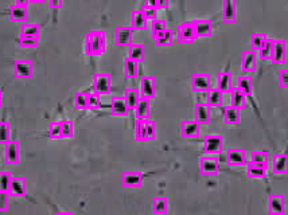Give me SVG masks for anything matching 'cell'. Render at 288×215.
Instances as JSON below:
<instances>
[{
  "label": "cell",
  "mask_w": 288,
  "mask_h": 215,
  "mask_svg": "<svg viewBox=\"0 0 288 215\" xmlns=\"http://www.w3.org/2000/svg\"><path fill=\"white\" fill-rule=\"evenodd\" d=\"M272 46H274V39L271 38H267L264 40V43L262 44V47L259 48V57L262 59H270L271 58V53H272Z\"/></svg>",
  "instance_id": "obj_42"
},
{
  "label": "cell",
  "mask_w": 288,
  "mask_h": 215,
  "mask_svg": "<svg viewBox=\"0 0 288 215\" xmlns=\"http://www.w3.org/2000/svg\"><path fill=\"white\" fill-rule=\"evenodd\" d=\"M107 48V34L104 31L96 30L88 32L85 38V51L88 55H101Z\"/></svg>",
  "instance_id": "obj_1"
},
{
  "label": "cell",
  "mask_w": 288,
  "mask_h": 215,
  "mask_svg": "<svg viewBox=\"0 0 288 215\" xmlns=\"http://www.w3.org/2000/svg\"><path fill=\"white\" fill-rule=\"evenodd\" d=\"M27 16H28V9H27V5L22 4H15L11 5L9 8V18L12 19L13 22H27Z\"/></svg>",
  "instance_id": "obj_25"
},
{
  "label": "cell",
  "mask_w": 288,
  "mask_h": 215,
  "mask_svg": "<svg viewBox=\"0 0 288 215\" xmlns=\"http://www.w3.org/2000/svg\"><path fill=\"white\" fill-rule=\"evenodd\" d=\"M147 22H148V20L144 18V15L140 12V9H138V11H133V12L131 13V27H132L133 31L146 30Z\"/></svg>",
  "instance_id": "obj_32"
},
{
  "label": "cell",
  "mask_w": 288,
  "mask_h": 215,
  "mask_svg": "<svg viewBox=\"0 0 288 215\" xmlns=\"http://www.w3.org/2000/svg\"><path fill=\"white\" fill-rule=\"evenodd\" d=\"M135 137H136L138 141H148L147 140L146 120H136V124H135Z\"/></svg>",
  "instance_id": "obj_41"
},
{
  "label": "cell",
  "mask_w": 288,
  "mask_h": 215,
  "mask_svg": "<svg viewBox=\"0 0 288 215\" xmlns=\"http://www.w3.org/2000/svg\"><path fill=\"white\" fill-rule=\"evenodd\" d=\"M191 89L197 93H208L212 89V77L208 73H195L191 75Z\"/></svg>",
  "instance_id": "obj_2"
},
{
  "label": "cell",
  "mask_w": 288,
  "mask_h": 215,
  "mask_svg": "<svg viewBox=\"0 0 288 215\" xmlns=\"http://www.w3.org/2000/svg\"><path fill=\"white\" fill-rule=\"evenodd\" d=\"M43 1H46V0H30V3H35V4H40Z\"/></svg>",
  "instance_id": "obj_59"
},
{
  "label": "cell",
  "mask_w": 288,
  "mask_h": 215,
  "mask_svg": "<svg viewBox=\"0 0 288 215\" xmlns=\"http://www.w3.org/2000/svg\"><path fill=\"white\" fill-rule=\"evenodd\" d=\"M268 213L271 215H282L286 210V199L282 194H271L268 197Z\"/></svg>",
  "instance_id": "obj_11"
},
{
  "label": "cell",
  "mask_w": 288,
  "mask_h": 215,
  "mask_svg": "<svg viewBox=\"0 0 288 215\" xmlns=\"http://www.w3.org/2000/svg\"><path fill=\"white\" fill-rule=\"evenodd\" d=\"M144 4L150 5V7H154V8H158V0H144Z\"/></svg>",
  "instance_id": "obj_56"
},
{
  "label": "cell",
  "mask_w": 288,
  "mask_h": 215,
  "mask_svg": "<svg viewBox=\"0 0 288 215\" xmlns=\"http://www.w3.org/2000/svg\"><path fill=\"white\" fill-rule=\"evenodd\" d=\"M124 100L127 102V105H128L129 110L136 108V105L140 101V98H142V94H140V90L136 88H127L124 90Z\"/></svg>",
  "instance_id": "obj_28"
},
{
  "label": "cell",
  "mask_w": 288,
  "mask_h": 215,
  "mask_svg": "<svg viewBox=\"0 0 288 215\" xmlns=\"http://www.w3.org/2000/svg\"><path fill=\"white\" fill-rule=\"evenodd\" d=\"M200 171L202 175H217L220 172V162L214 155H206L200 159Z\"/></svg>",
  "instance_id": "obj_3"
},
{
  "label": "cell",
  "mask_w": 288,
  "mask_h": 215,
  "mask_svg": "<svg viewBox=\"0 0 288 215\" xmlns=\"http://www.w3.org/2000/svg\"><path fill=\"white\" fill-rule=\"evenodd\" d=\"M121 185L127 189H140L143 185V175L140 172H124L121 175Z\"/></svg>",
  "instance_id": "obj_19"
},
{
  "label": "cell",
  "mask_w": 288,
  "mask_h": 215,
  "mask_svg": "<svg viewBox=\"0 0 288 215\" xmlns=\"http://www.w3.org/2000/svg\"><path fill=\"white\" fill-rule=\"evenodd\" d=\"M27 186L26 179L22 176H13L12 182H11V187H9V195L15 198L26 197Z\"/></svg>",
  "instance_id": "obj_21"
},
{
  "label": "cell",
  "mask_w": 288,
  "mask_h": 215,
  "mask_svg": "<svg viewBox=\"0 0 288 215\" xmlns=\"http://www.w3.org/2000/svg\"><path fill=\"white\" fill-rule=\"evenodd\" d=\"M20 35L39 38L40 35L39 24H38V23H23L22 27H20Z\"/></svg>",
  "instance_id": "obj_37"
},
{
  "label": "cell",
  "mask_w": 288,
  "mask_h": 215,
  "mask_svg": "<svg viewBox=\"0 0 288 215\" xmlns=\"http://www.w3.org/2000/svg\"><path fill=\"white\" fill-rule=\"evenodd\" d=\"M123 70H124V75L127 78L135 79L139 77V62L132 61V59H129V58H125L124 59V67H123Z\"/></svg>",
  "instance_id": "obj_35"
},
{
  "label": "cell",
  "mask_w": 288,
  "mask_h": 215,
  "mask_svg": "<svg viewBox=\"0 0 288 215\" xmlns=\"http://www.w3.org/2000/svg\"><path fill=\"white\" fill-rule=\"evenodd\" d=\"M127 58L136 62H143L146 58V47L143 43H132L128 46V55Z\"/></svg>",
  "instance_id": "obj_27"
},
{
  "label": "cell",
  "mask_w": 288,
  "mask_h": 215,
  "mask_svg": "<svg viewBox=\"0 0 288 215\" xmlns=\"http://www.w3.org/2000/svg\"><path fill=\"white\" fill-rule=\"evenodd\" d=\"M19 44L23 48H35L39 44V38L35 36H23L19 35Z\"/></svg>",
  "instance_id": "obj_44"
},
{
  "label": "cell",
  "mask_w": 288,
  "mask_h": 215,
  "mask_svg": "<svg viewBox=\"0 0 288 215\" xmlns=\"http://www.w3.org/2000/svg\"><path fill=\"white\" fill-rule=\"evenodd\" d=\"M257 67V53L253 50H244L241 53V70L253 73Z\"/></svg>",
  "instance_id": "obj_13"
},
{
  "label": "cell",
  "mask_w": 288,
  "mask_h": 215,
  "mask_svg": "<svg viewBox=\"0 0 288 215\" xmlns=\"http://www.w3.org/2000/svg\"><path fill=\"white\" fill-rule=\"evenodd\" d=\"M49 1V7L53 9L61 8L63 4V0H47Z\"/></svg>",
  "instance_id": "obj_54"
},
{
  "label": "cell",
  "mask_w": 288,
  "mask_h": 215,
  "mask_svg": "<svg viewBox=\"0 0 288 215\" xmlns=\"http://www.w3.org/2000/svg\"><path fill=\"white\" fill-rule=\"evenodd\" d=\"M13 176L9 172H0V191H5L9 193V187H11V182H12Z\"/></svg>",
  "instance_id": "obj_46"
},
{
  "label": "cell",
  "mask_w": 288,
  "mask_h": 215,
  "mask_svg": "<svg viewBox=\"0 0 288 215\" xmlns=\"http://www.w3.org/2000/svg\"><path fill=\"white\" fill-rule=\"evenodd\" d=\"M236 88L239 89L240 92L244 93L247 97L252 96L253 93L252 78H251V77H245V75L239 77V79H237V86H236Z\"/></svg>",
  "instance_id": "obj_36"
},
{
  "label": "cell",
  "mask_w": 288,
  "mask_h": 215,
  "mask_svg": "<svg viewBox=\"0 0 288 215\" xmlns=\"http://www.w3.org/2000/svg\"><path fill=\"white\" fill-rule=\"evenodd\" d=\"M224 123L226 125H239L241 123V110L233 106L224 108Z\"/></svg>",
  "instance_id": "obj_24"
},
{
  "label": "cell",
  "mask_w": 288,
  "mask_h": 215,
  "mask_svg": "<svg viewBox=\"0 0 288 215\" xmlns=\"http://www.w3.org/2000/svg\"><path fill=\"white\" fill-rule=\"evenodd\" d=\"M0 167H1V152H0Z\"/></svg>",
  "instance_id": "obj_61"
},
{
  "label": "cell",
  "mask_w": 288,
  "mask_h": 215,
  "mask_svg": "<svg viewBox=\"0 0 288 215\" xmlns=\"http://www.w3.org/2000/svg\"><path fill=\"white\" fill-rule=\"evenodd\" d=\"M224 139L220 135H206L204 139V152L206 155H217L222 151Z\"/></svg>",
  "instance_id": "obj_9"
},
{
  "label": "cell",
  "mask_w": 288,
  "mask_h": 215,
  "mask_svg": "<svg viewBox=\"0 0 288 215\" xmlns=\"http://www.w3.org/2000/svg\"><path fill=\"white\" fill-rule=\"evenodd\" d=\"M249 163H253V164H257V166H263V167L268 168V164H270V154L266 152V151H255V152L251 154Z\"/></svg>",
  "instance_id": "obj_34"
},
{
  "label": "cell",
  "mask_w": 288,
  "mask_h": 215,
  "mask_svg": "<svg viewBox=\"0 0 288 215\" xmlns=\"http://www.w3.org/2000/svg\"><path fill=\"white\" fill-rule=\"evenodd\" d=\"M146 131H147V140H154L156 135V125L154 120L151 119L146 120Z\"/></svg>",
  "instance_id": "obj_51"
},
{
  "label": "cell",
  "mask_w": 288,
  "mask_h": 215,
  "mask_svg": "<svg viewBox=\"0 0 288 215\" xmlns=\"http://www.w3.org/2000/svg\"><path fill=\"white\" fill-rule=\"evenodd\" d=\"M112 90V78L109 74H96L93 77V92L100 96H107Z\"/></svg>",
  "instance_id": "obj_4"
},
{
  "label": "cell",
  "mask_w": 288,
  "mask_h": 215,
  "mask_svg": "<svg viewBox=\"0 0 288 215\" xmlns=\"http://www.w3.org/2000/svg\"><path fill=\"white\" fill-rule=\"evenodd\" d=\"M267 170L268 168L248 162V164H247V176L249 179H263L266 176Z\"/></svg>",
  "instance_id": "obj_33"
},
{
  "label": "cell",
  "mask_w": 288,
  "mask_h": 215,
  "mask_svg": "<svg viewBox=\"0 0 288 215\" xmlns=\"http://www.w3.org/2000/svg\"><path fill=\"white\" fill-rule=\"evenodd\" d=\"M268 36L266 34H263V32H255L251 36V44H252V50L253 51H259V48L262 47V44L264 43V40L267 39Z\"/></svg>",
  "instance_id": "obj_45"
},
{
  "label": "cell",
  "mask_w": 288,
  "mask_h": 215,
  "mask_svg": "<svg viewBox=\"0 0 288 215\" xmlns=\"http://www.w3.org/2000/svg\"><path fill=\"white\" fill-rule=\"evenodd\" d=\"M61 133H62V139H71L74 135V124L71 120H61Z\"/></svg>",
  "instance_id": "obj_40"
},
{
  "label": "cell",
  "mask_w": 288,
  "mask_h": 215,
  "mask_svg": "<svg viewBox=\"0 0 288 215\" xmlns=\"http://www.w3.org/2000/svg\"><path fill=\"white\" fill-rule=\"evenodd\" d=\"M167 28V23L163 19H155L151 23V36H155L156 34H159L162 31Z\"/></svg>",
  "instance_id": "obj_47"
},
{
  "label": "cell",
  "mask_w": 288,
  "mask_h": 215,
  "mask_svg": "<svg viewBox=\"0 0 288 215\" xmlns=\"http://www.w3.org/2000/svg\"><path fill=\"white\" fill-rule=\"evenodd\" d=\"M133 30L132 27L119 26L115 28V43L120 47H128L132 44Z\"/></svg>",
  "instance_id": "obj_6"
},
{
  "label": "cell",
  "mask_w": 288,
  "mask_h": 215,
  "mask_svg": "<svg viewBox=\"0 0 288 215\" xmlns=\"http://www.w3.org/2000/svg\"><path fill=\"white\" fill-rule=\"evenodd\" d=\"M217 89L220 92L229 93L233 89V77L228 71H221L217 75Z\"/></svg>",
  "instance_id": "obj_23"
},
{
  "label": "cell",
  "mask_w": 288,
  "mask_h": 215,
  "mask_svg": "<svg viewBox=\"0 0 288 215\" xmlns=\"http://www.w3.org/2000/svg\"><path fill=\"white\" fill-rule=\"evenodd\" d=\"M101 106L100 94L97 93H88V109H98Z\"/></svg>",
  "instance_id": "obj_49"
},
{
  "label": "cell",
  "mask_w": 288,
  "mask_h": 215,
  "mask_svg": "<svg viewBox=\"0 0 288 215\" xmlns=\"http://www.w3.org/2000/svg\"><path fill=\"white\" fill-rule=\"evenodd\" d=\"M74 106L77 109H88V92H78L74 96Z\"/></svg>",
  "instance_id": "obj_43"
},
{
  "label": "cell",
  "mask_w": 288,
  "mask_h": 215,
  "mask_svg": "<svg viewBox=\"0 0 288 215\" xmlns=\"http://www.w3.org/2000/svg\"><path fill=\"white\" fill-rule=\"evenodd\" d=\"M15 3H16V4L28 5V3H30V0H15Z\"/></svg>",
  "instance_id": "obj_57"
},
{
  "label": "cell",
  "mask_w": 288,
  "mask_h": 215,
  "mask_svg": "<svg viewBox=\"0 0 288 215\" xmlns=\"http://www.w3.org/2000/svg\"><path fill=\"white\" fill-rule=\"evenodd\" d=\"M1 104H3V92L0 90V106H1Z\"/></svg>",
  "instance_id": "obj_60"
},
{
  "label": "cell",
  "mask_w": 288,
  "mask_h": 215,
  "mask_svg": "<svg viewBox=\"0 0 288 215\" xmlns=\"http://www.w3.org/2000/svg\"><path fill=\"white\" fill-rule=\"evenodd\" d=\"M279 85L280 88L288 89V69H282L279 71Z\"/></svg>",
  "instance_id": "obj_53"
},
{
  "label": "cell",
  "mask_w": 288,
  "mask_h": 215,
  "mask_svg": "<svg viewBox=\"0 0 288 215\" xmlns=\"http://www.w3.org/2000/svg\"><path fill=\"white\" fill-rule=\"evenodd\" d=\"M11 141V125L7 121H0V145Z\"/></svg>",
  "instance_id": "obj_39"
},
{
  "label": "cell",
  "mask_w": 288,
  "mask_h": 215,
  "mask_svg": "<svg viewBox=\"0 0 288 215\" xmlns=\"http://www.w3.org/2000/svg\"><path fill=\"white\" fill-rule=\"evenodd\" d=\"M222 19L225 23L237 22V1L222 0Z\"/></svg>",
  "instance_id": "obj_15"
},
{
  "label": "cell",
  "mask_w": 288,
  "mask_h": 215,
  "mask_svg": "<svg viewBox=\"0 0 288 215\" xmlns=\"http://www.w3.org/2000/svg\"><path fill=\"white\" fill-rule=\"evenodd\" d=\"M226 163L231 167H244L248 164V158L245 150L240 148H231L226 152Z\"/></svg>",
  "instance_id": "obj_7"
},
{
  "label": "cell",
  "mask_w": 288,
  "mask_h": 215,
  "mask_svg": "<svg viewBox=\"0 0 288 215\" xmlns=\"http://www.w3.org/2000/svg\"><path fill=\"white\" fill-rule=\"evenodd\" d=\"M222 101H224V93L220 92L217 88H212L206 93V104H208L210 108L221 106Z\"/></svg>",
  "instance_id": "obj_31"
},
{
  "label": "cell",
  "mask_w": 288,
  "mask_h": 215,
  "mask_svg": "<svg viewBox=\"0 0 288 215\" xmlns=\"http://www.w3.org/2000/svg\"><path fill=\"white\" fill-rule=\"evenodd\" d=\"M140 12L144 15V18H146L147 20H155L158 9L154 8V7H150V5L143 4L142 7H140Z\"/></svg>",
  "instance_id": "obj_50"
},
{
  "label": "cell",
  "mask_w": 288,
  "mask_h": 215,
  "mask_svg": "<svg viewBox=\"0 0 288 215\" xmlns=\"http://www.w3.org/2000/svg\"><path fill=\"white\" fill-rule=\"evenodd\" d=\"M201 124L195 120H183L181 123V136L185 139H194L200 136Z\"/></svg>",
  "instance_id": "obj_14"
},
{
  "label": "cell",
  "mask_w": 288,
  "mask_h": 215,
  "mask_svg": "<svg viewBox=\"0 0 288 215\" xmlns=\"http://www.w3.org/2000/svg\"><path fill=\"white\" fill-rule=\"evenodd\" d=\"M170 4V0H158V8L163 9L167 8Z\"/></svg>",
  "instance_id": "obj_55"
},
{
  "label": "cell",
  "mask_w": 288,
  "mask_h": 215,
  "mask_svg": "<svg viewBox=\"0 0 288 215\" xmlns=\"http://www.w3.org/2000/svg\"><path fill=\"white\" fill-rule=\"evenodd\" d=\"M140 94L148 100L155 98L156 96V81L152 75H144L140 78Z\"/></svg>",
  "instance_id": "obj_12"
},
{
  "label": "cell",
  "mask_w": 288,
  "mask_h": 215,
  "mask_svg": "<svg viewBox=\"0 0 288 215\" xmlns=\"http://www.w3.org/2000/svg\"><path fill=\"white\" fill-rule=\"evenodd\" d=\"M13 74L19 79L31 78L34 74V65L28 59H16L13 62Z\"/></svg>",
  "instance_id": "obj_5"
},
{
  "label": "cell",
  "mask_w": 288,
  "mask_h": 215,
  "mask_svg": "<svg viewBox=\"0 0 288 215\" xmlns=\"http://www.w3.org/2000/svg\"><path fill=\"white\" fill-rule=\"evenodd\" d=\"M197 38H208L212 35L213 32V24L208 19H197V20H191Z\"/></svg>",
  "instance_id": "obj_18"
},
{
  "label": "cell",
  "mask_w": 288,
  "mask_h": 215,
  "mask_svg": "<svg viewBox=\"0 0 288 215\" xmlns=\"http://www.w3.org/2000/svg\"><path fill=\"white\" fill-rule=\"evenodd\" d=\"M151 114V100L146 98V97H142L140 101L135 108V116H136V120H147L150 119Z\"/></svg>",
  "instance_id": "obj_26"
},
{
  "label": "cell",
  "mask_w": 288,
  "mask_h": 215,
  "mask_svg": "<svg viewBox=\"0 0 288 215\" xmlns=\"http://www.w3.org/2000/svg\"><path fill=\"white\" fill-rule=\"evenodd\" d=\"M152 39L155 40V43L158 46H170L173 43V31L166 28L159 34H156L155 36H152Z\"/></svg>",
  "instance_id": "obj_38"
},
{
  "label": "cell",
  "mask_w": 288,
  "mask_h": 215,
  "mask_svg": "<svg viewBox=\"0 0 288 215\" xmlns=\"http://www.w3.org/2000/svg\"><path fill=\"white\" fill-rule=\"evenodd\" d=\"M111 113L112 116L117 117H125L128 116L129 108L125 102L124 97H113L111 101Z\"/></svg>",
  "instance_id": "obj_20"
},
{
  "label": "cell",
  "mask_w": 288,
  "mask_h": 215,
  "mask_svg": "<svg viewBox=\"0 0 288 215\" xmlns=\"http://www.w3.org/2000/svg\"><path fill=\"white\" fill-rule=\"evenodd\" d=\"M270 61L276 63V65H280V63H284L287 61V43H286V40L274 39Z\"/></svg>",
  "instance_id": "obj_8"
},
{
  "label": "cell",
  "mask_w": 288,
  "mask_h": 215,
  "mask_svg": "<svg viewBox=\"0 0 288 215\" xmlns=\"http://www.w3.org/2000/svg\"><path fill=\"white\" fill-rule=\"evenodd\" d=\"M194 120L201 125H206L212 121V110L208 104H197L194 106Z\"/></svg>",
  "instance_id": "obj_17"
},
{
  "label": "cell",
  "mask_w": 288,
  "mask_h": 215,
  "mask_svg": "<svg viewBox=\"0 0 288 215\" xmlns=\"http://www.w3.org/2000/svg\"><path fill=\"white\" fill-rule=\"evenodd\" d=\"M4 159L9 166H16L20 162V144L19 141L11 140L4 145Z\"/></svg>",
  "instance_id": "obj_10"
},
{
  "label": "cell",
  "mask_w": 288,
  "mask_h": 215,
  "mask_svg": "<svg viewBox=\"0 0 288 215\" xmlns=\"http://www.w3.org/2000/svg\"><path fill=\"white\" fill-rule=\"evenodd\" d=\"M49 137L50 139H62V133H61V124L59 121H51L49 124Z\"/></svg>",
  "instance_id": "obj_48"
},
{
  "label": "cell",
  "mask_w": 288,
  "mask_h": 215,
  "mask_svg": "<svg viewBox=\"0 0 288 215\" xmlns=\"http://www.w3.org/2000/svg\"><path fill=\"white\" fill-rule=\"evenodd\" d=\"M152 213L158 215L167 214L169 211V201L166 197H155L152 199V205H151Z\"/></svg>",
  "instance_id": "obj_30"
},
{
  "label": "cell",
  "mask_w": 288,
  "mask_h": 215,
  "mask_svg": "<svg viewBox=\"0 0 288 215\" xmlns=\"http://www.w3.org/2000/svg\"><path fill=\"white\" fill-rule=\"evenodd\" d=\"M55 215H74L71 211H59V213H57Z\"/></svg>",
  "instance_id": "obj_58"
},
{
  "label": "cell",
  "mask_w": 288,
  "mask_h": 215,
  "mask_svg": "<svg viewBox=\"0 0 288 215\" xmlns=\"http://www.w3.org/2000/svg\"><path fill=\"white\" fill-rule=\"evenodd\" d=\"M229 93H231V104L233 108H237L240 110L247 108V96L244 93L240 92L237 88H233Z\"/></svg>",
  "instance_id": "obj_29"
},
{
  "label": "cell",
  "mask_w": 288,
  "mask_h": 215,
  "mask_svg": "<svg viewBox=\"0 0 288 215\" xmlns=\"http://www.w3.org/2000/svg\"><path fill=\"white\" fill-rule=\"evenodd\" d=\"M272 171L278 175L288 174V154H276L272 159Z\"/></svg>",
  "instance_id": "obj_22"
},
{
  "label": "cell",
  "mask_w": 288,
  "mask_h": 215,
  "mask_svg": "<svg viewBox=\"0 0 288 215\" xmlns=\"http://www.w3.org/2000/svg\"><path fill=\"white\" fill-rule=\"evenodd\" d=\"M177 35L179 42H194L197 39L194 26L191 22L181 23L177 28Z\"/></svg>",
  "instance_id": "obj_16"
},
{
  "label": "cell",
  "mask_w": 288,
  "mask_h": 215,
  "mask_svg": "<svg viewBox=\"0 0 288 215\" xmlns=\"http://www.w3.org/2000/svg\"><path fill=\"white\" fill-rule=\"evenodd\" d=\"M9 193L5 191H0V213L8 211L9 209Z\"/></svg>",
  "instance_id": "obj_52"
}]
</instances>
